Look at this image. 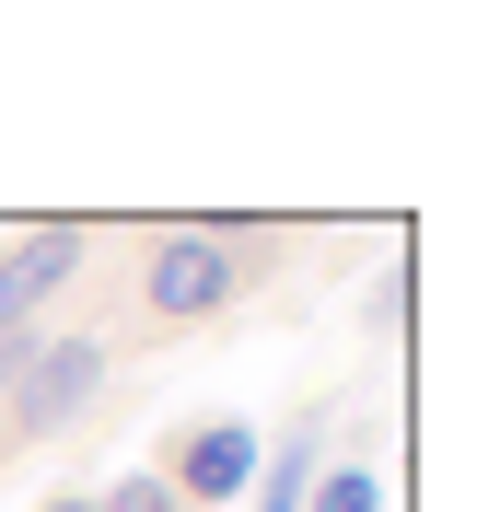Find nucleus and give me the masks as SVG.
<instances>
[{
  "label": "nucleus",
  "instance_id": "obj_4",
  "mask_svg": "<svg viewBox=\"0 0 500 512\" xmlns=\"http://www.w3.org/2000/svg\"><path fill=\"white\" fill-rule=\"evenodd\" d=\"M82 268H94V233H82V222L12 233V245H0V338H35V315H47Z\"/></svg>",
  "mask_w": 500,
  "mask_h": 512
},
{
  "label": "nucleus",
  "instance_id": "obj_10",
  "mask_svg": "<svg viewBox=\"0 0 500 512\" xmlns=\"http://www.w3.org/2000/svg\"><path fill=\"white\" fill-rule=\"evenodd\" d=\"M0 466H12V454H0Z\"/></svg>",
  "mask_w": 500,
  "mask_h": 512
},
{
  "label": "nucleus",
  "instance_id": "obj_6",
  "mask_svg": "<svg viewBox=\"0 0 500 512\" xmlns=\"http://www.w3.org/2000/svg\"><path fill=\"white\" fill-rule=\"evenodd\" d=\"M303 512H384V478L361 466V454H326L314 489H303Z\"/></svg>",
  "mask_w": 500,
  "mask_h": 512
},
{
  "label": "nucleus",
  "instance_id": "obj_2",
  "mask_svg": "<svg viewBox=\"0 0 500 512\" xmlns=\"http://www.w3.org/2000/svg\"><path fill=\"white\" fill-rule=\"evenodd\" d=\"M105 373H117V350H105L94 326H70V338H35V350H24V373H12V396H0V454L82 431V419L105 408Z\"/></svg>",
  "mask_w": 500,
  "mask_h": 512
},
{
  "label": "nucleus",
  "instance_id": "obj_3",
  "mask_svg": "<svg viewBox=\"0 0 500 512\" xmlns=\"http://www.w3.org/2000/svg\"><path fill=\"white\" fill-rule=\"evenodd\" d=\"M256 454H268V431L256 419H187V431H163V489L187 512H210V501H245L256 489Z\"/></svg>",
  "mask_w": 500,
  "mask_h": 512
},
{
  "label": "nucleus",
  "instance_id": "obj_1",
  "mask_svg": "<svg viewBox=\"0 0 500 512\" xmlns=\"http://www.w3.org/2000/svg\"><path fill=\"white\" fill-rule=\"evenodd\" d=\"M268 256H280V233H268V222H152V233H140V256L117 268L128 326H140V338L221 326L256 280H268Z\"/></svg>",
  "mask_w": 500,
  "mask_h": 512
},
{
  "label": "nucleus",
  "instance_id": "obj_5",
  "mask_svg": "<svg viewBox=\"0 0 500 512\" xmlns=\"http://www.w3.org/2000/svg\"><path fill=\"white\" fill-rule=\"evenodd\" d=\"M314 466H326V408H303V419H291V431H280V443H268V478H256L245 501H256V512H303Z\"/></svg>",
  "mask_w": 500,
  "mask_h": 512
},
{
  "label": "nucleus",
  "instance_id": "obj_8",
  "mask_svg": "<svg viewBox=\"0 0 500 512\" xmlns=\"http://www.w3.org/2000/svg\"><path fill=\"white\" fill-rule=\"evenodd\" d=\"M373 326H384V338L407 326V268H384V280H373Z\"/></svg>",
  "mask_w": 500,
  "mask_h": 512
},
{
  "label": "nucleus",
  "instance_id": "obj_7",
  "mask_svg": "<svg viewBox=\"0 0 500 512\" xmlns=\"http://www.w3.org/2000/svg\"><path fill=\"white\" fill-rule=\"evenodd\" d=\"M105 512H187L175 489H163V466H140V478H117V489H94Z\"/></svg>",
  "mask_w": 500,
  "mask_h": 512
},
{
  "label": "nucleus",
  "instance_id": "obj_9",
  "mask_svg": "<svg viewBox=\"0 0 500 512\" xmlns=\"http://www.w3.org/2000/svg\"><path fill=\"white\" fill-rule=\"evenodd\" d=\"M24 350H35V338H0V396H12V373H24Z\"/></svg>",
  "mask_w": 500,
  "mask_h": 512
}]
</instances>
